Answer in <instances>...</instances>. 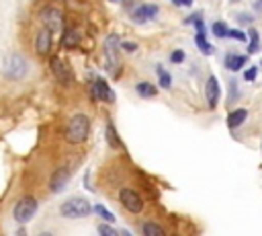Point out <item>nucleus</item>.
<instances>
[{
	"mask_svg": "<svg viewBox=\"0 0 262 236\" xmlns=\"http://www.w3.org/2000/svg\"><path fill=\"white\" fill-rule=\"evenodd\" d=\"M90 133V119L84 115V113H78L74 115L70 121H68V127H66V140L70 144H82L86 142Z\"/></svg>",
	"mask_w": 262,
	"mask_h": 236,
	"instance_id": "f257e3e1",
	"label": "nucleus"
},
{
	"mask_svg": "<svg viewBox=\"0 0 262 236\" xmlns=\"http://www.w3.org/2000/svg\"><path fill=\"white\" fill-rule=\"evenodd\" d=\"M90 211H92V205H90V201L84 199V197H70V199H66V201L61 203V207H59V213H61L63 218H70V220L86 218V215H90Z\"/></svg>",
	"mask_w": 262,
	"mask_h": 236,
	"instance_id": "f03ea898",
	"label": "nucleus"
},
{
	"mask_svg": "<svg viewBox=\"0 0 262 236\" xmlns=\"http://www.w3.org/2000/svg\"><path fill=\"white\" fill-rule=\"evenodd\" d=\"M37 207H39L37 199L31 197V195H25V197H20V199L16 201V205H14V209H12V215H14V220H16L18 224H27V222L37 213Z\"/></svg>",
	"mask_w": 262,
	"mask_h": 236,
	"instance_id": "7ed1b4c3",
	"label": "nucleus"
},
{
	"mask_svg": "<svg viewBox=\"0 0 262 236\" xmlns=\"http://www.w3.org/2000/svg\"><path fill=\"white\" fill-rule=\"evenodd\" d=\"M119 201H121L123 207H125L127 211H131V213H139V211L143 209V199H141V195H139L137 191H133V189H121Z\"/></svg>",
	"mask_w": 262,
	"mask_h": 236,
	"instance_id": "20e7f679",
	"label": "nucleus"
},
{
	"mask_svg": "<svg viewBox=\"0 0 262 236\" xmlns=\"http://www.w3.org/2000/svg\"><path fill=\"white\" fill-rule=\"evenodd\" d=\"M27 74V60L20 53H12L6 62V76L12 80H20Z\"/></svg>",
	"mask_w": 262,
	"mask_h": 236,
	"instance_id": "39448f33",
	"label": "nucleus"
},
{
	"mask_svg": "<svg viewBox=\"0 0 262 236\" xmlns=\"http://www.w3.org/2000/svg\"><path fill=\"white\" fill-rule=\"evenodd\" d=\"M41 21H43V25L49 29V31H59L61 27H63V14H61V10L59 8H55V6H47V8H43V12H41Z\"/></svg>",
	"mask_w": 262,
	"mask_h": 236,
	"instance_id": "423d86ee",
	"label": "nucleus"
},
{
	"mask_svg": "<svg viewBox=\"0 0 262 236\" xmlns=\"http://www.w3.org/2000/svg\"><path fill=\"white\" fill-rule=\"evenodd\" d=\"M104 53H106V66L108 70H115L119 66V37L113 33L104 41Z\"/></svg>",
	"mask_w": 262,
	"mask_h": 236,
	"instance_id": "0eeeda50",
	"label": "nucleus"
},
{
	"mask_svg": "<svg viewBox=\"0 0 262 236\" xmlns=\"http://www.w3.org/2000/svg\"><path fill=\"white\" fill-rule=\"evenodd\" d=\"M51 37H53V31H49L47 27H43V29L37 33V39H35V51H37V55H41V57L49 55L51 43H53Z\"/></svg>",
	"mask_w": 262,
	"mask_h": 236,
	"instance_id": "6e6552de",
	"label": "nucleus"
},
{
	"mask_svg": "<svg viewBox=\"0 0 262 236\" xmlns=\"http://www.w3.org/2000/svg\"><path fill=\"white\" fill-rule=\"evenodd\" d=\"M68 183H70V170L66 166H61V168H57L51 174V179H49V191L51 193H61Z\"/></svg>",
	"mask_w": 262,
	"mask_h": 236,
	"instance_id": "1a4fd4ad",
	"label": "nucleus"
},
{
	"mask_svg": "<svg viewBox=\"0 0 262 236\" xmlns=\"http://www.w3.org/2000/svg\"><path fill=\"white\" fill-rule=\"evenodd\" d=\"M51 70H53V76H55L61 84H70L72 72H70V66H68L61 57H53V60H51Z\"/></svg>",
	"mask_w": 262,
	"mask_h": 236,
	"instance_id": "9d476101",
	"label": "nucleus"
},
{
	"mask_svg": "<svg viewBox=\"0 0 262 236\" xmlns=\"http://www.w3.org/2000/svg\"><path fill=\"white\" fill-rule=\"evenodd\" d=\"M92 94L98 101H106V103H115V92L108 88V84L102 78H96L92 84Z\"/></svg>",
	"mask_w": 262,
	"mask_h": 236,
	"instance_id": "9b49d317",
	"label": "nucleus"
},
{
	"mask_svg": "<svg viewBox=\"0 0 262 236\" xmlns=\"http://www.w3.org/2000/svg\"><path fill=\"white\" fill-rule=\"evenodd\" d=\"M156 14H158V6H156V4H141V6H137V8L131 12V18H133L135 23H147V21H151Z\"/></svg>",
	"mask_w": 262,
	"mask_h": 236,
	"instance_id": "f8f14e48",
	"label": "nucleus"
},
{
	"mask_svg": "<svg viewBox=\"0 0 262 236\" xmlns=\"http://www.w3.org/2000/svg\"><path fill=\"white\" fill-rule=\"evenodd\" d=\"M219 92H221V88H219V80H217L215 76H209V78H207V84H205V94H207V103H209L211 109L217 107Z\"/></svg>",
	"mask_w": 262,
	"mask_h": 236,
	"instance_id": "ddd939ff",
	"label": "nucleus"
},
{
	"mask_svg": "<svg viewBox=\"0 0 262 236\" xmlns=\"http://www.w3.org/2000/svg\"><path fill=\"white\" fill-rule=\"evenodd\" d=\"M196 37H194V41H196V45L205 51V53H211L213 51V47L207 43V39H205V25H203V21L201 18H196Z\"/></svg>",
	"mask_w": 262,
	"mask_h": 236,
	"instance_id": "4468645a",
	"label": "nucleus"
},
{
	"mask_svg": "<svg viewBox=\"0 0 262 236\" xmlns=\"http://www.w3.org/2000/svg\"><path fill=\"white\" fill-rule=\"evenodd\" d=\"M246 117H248V111H246V109H233V111L227 115V127H229V129L239 127V125L246 121Z\"/></svg>",
	"mask_w": 262,
	"mask_h": 236,
	"instance_id": "2eb2a0df",
	"label": "nucleus"
},
{
	"mask_svg": "<svg viewBox=\"0 0 262 236\" xmlns=\"http://www.w3.org/2000/svg\"><path fill=\"white\" fill-rule=\"evenodd\" d=\"M246 60H248V55H237V53H231V55H227L225 66H227L231 72H237V70H242V68H244Z\"/></svg>",
	"mask_w": 262,
	"mask_h": 236,
	"instance_id": "dca6fc26",
	"label": "nucleus"
},
{
	"mask_svg": "<svg viewBox=\"0 0 262 236\" xmlns=\"http://www.w3.org/2000/svg\"><path fill=\"white\" fill-rule=\"evenodd\" d=\"M135 90H137V94L139 96H156L158 94V88L151 84V82H139L137 86H135Z\"/></svg>",
	"mask_w": 262,
	"mask_h": 236,
	"instance_id": "f3484780",
	"label": "nucleus"
},
{
	"mask_svg": "<svg viewBox=\"0 0 262 236\" xmlns=\"http://www.w3.org/2000/svg\"><path fill=\"white\" fill-rule=\"evenodd\" d=\"M141 232H143L145 236H164V228L158 226V224H154V222H145V224L141 226Z\"/></svg>",
	"mask_w": 262,
	"mask_h": 236,
	"instance_id": "a211bd4d",
	"label": "nucleus"
},
{
	"mask_svg": "<svg viewBox=\"0 0 262 236\" xmlns=\"http://www.w3.org/2000/svg\"><path fill=\"white\" fill-rule=\"evenodd\" d=\"M106 140H108V144H111L113 148H121V140H119L117 129L113 127V123H111V121L106 123Z\"/></svg>",
	"mask_w": 262,
	"mask_h": 236,
	"instance_id": "6ab92c4d",
	"label": "nucleus"
},
{
	"mask_svg": "<svg viewBox=\"0 0 262 236\" xmlns=\"http://www.w3.org/2000/svg\"><path fill=\"white\" fill-rule=\"evenodd\" d=\"M61 45H63V47H76V45H78V33L72 31V29H68V31L63 33Z\"/></svg>",
	"mask_w": 262,
	"mask_h": 236,
	"instance_id": "aec40b11",
	"label": "nucleus"
},
{
	"mask_svg": "<svg viewBox=\"0 0 262 236\" xmlns=\"http://www.w3.org/2000/svg\"><path fill=\"white\" fill-rule=\"evenodd\" d=\"M158 80H160V86H162V88H170V86H172L170 72H168V70H164L162 66H158Z\"/></svg>",
	"mask_w": 262,
	"mask_h": 236,
	"instance_id": "412c9836",
	"label": "nucleus"
},
{
	"mask_svg": "<svg viewBox=\"0 0 262 236\" xmlns=\"http://www.w3.org/2000/svg\"><path fill=\"white\" fill-rule=\"evenodd\" d=\"M92 209H94V211H96V215H98V218H102V220H104L106 224H111V222H115V215H113V213H111V211H108V209H106L104 205H100V203H96V205H94Z\"/></svg>",
	"mask_w": 262,
	"mask_h": 236,
	"instance_id": "4be33fe9",
	"label": "nucleus"
},
{
	"mask_svg": "<svg viewBox=\"0 0 262 236\" xmlns=\"http://www.w3.org/2000/svg\"><path fill=\"white\" fill-rule=\"evenodd\" d=\"M211 31H213V35L215 37H227V27H225V23L223 21H215L213 23V27H211Z\"/></svg>",
	"mask_w": 262,
	"mask_h": 236,
	"instance_id": "5701e85b",
	"label": "nucleus"
},
{
	"mask_svg": "<svg viewBox=\"0 0 262 236\" xmlns=\"http://www.w3.org/2000/svg\"><path fill=\"white\" fill-rule=\"evenodd\" d=\"M248 37H250V47H248V53H254V51L258 49V31H256V29H250Z\"/></svg>",
	"mask_w": 262,
	"mask_h": 236,
	"instance_id": "b1692460",
	"label": "nucleus"
},
{
	"mask_svg": "<svg viewBox=\"0 0 262 236\" xmlns=\"http://www.w3.org/2000/svg\"><path fill=\"white\" fill-rule=\"evenodd\" d=\"M227 37H233V39H237V41H246V33H242V31H237V29H229V31H227Z\"/></svg>",
	"mask_w": 262,
	"mask_h": 236,
	"instance_id": "393cba45",
	"label": "nucleus"
},
{
	"mask_svg": "<svg viewBox=\"0 0 262 236\" xmlns=\"http://www.w3.org/2000/svg\"><path fill=\"white\" fill-rule=\"evenodd\" d=\"M98 232H100V234H106V236H117V230L111 228V226H106V224H100V226H98Z\"/></svg>",
	"mask_w": 262,
	"mask_h": 236,
	"instance_id": "a878e982",
	"label": "nucleus"
},
{
	"mask_svg": "<svg viewBox=\"0 0 262 236\" xmlns=\"http://www.w3.org/2000/svg\"><path fill=\"white\" fill-rule=\"evenodd\" d=\"M170 60H172L174 64H178V62H184V51H182V49H176V51H172Z\"/></svg>",
	"mask_w": 262,
	"mask_h": 236,
	"instance_id": "bb28decb",
	"label": "nucleus"
},
{
	"mask_svg": "<svg viewBox=\"0 0 262 236\" xmlns=\"http://www.w3.org/2000/svg\"><path fill=\"white\" fill-rule=\"evenodd\" d=\"M256 74H258V68L252 66V68H248V70L244 72V78H246V80H256Z\"/></svg>",
	"mask_w": 262,
	"mask_h": 236,
	"instance_id": "cd10ccee",
	"label": "nucleus"
},
{
	"mask_svg": "<svg viewBox=\"0 0 262 236\" xmlns=\"http://www.w3.org/2000/svg\"><path fill=\"white\" fill-rule=\"evenodd\" d=\"M237 21L239 23H252V14H244L242 12V14H237Z\"/></svg>",
	"mask_w": 262,
	"mask_h": 236,
	"instance_id": "c85d7f7f",
	"label": "nucleus"
},
{
	"mask_svg": "<svg viewBox=\"0 0 262 236\" xmlns=\"http://www.w3.org/2000/svg\"><path fill=\"white\" fill-rule=\"evenodd\" d=\"M172 4H174V6H190L192 0H172Z\"/></svg>",
	"mask_w": 262,
	"mask_h": 236,
	"instance_id": "c756f323",
	"label": "nucleus"
},
{
	"mask_svg": "<svg viewBox=\"0 0 262 236\" xmlns=\"http://www.w3.org/2000/svg\"><path fill=\"white\" fill-rule=\"evenodd\" d=\"M123 49H125V51H135L137 45H135V43H123Z\"/></svg>",
	"mask_w": 262,
	"mask_h": 236,
	"instance_id": "7c9ffc66",
	"label": "nucleus"
},
{
	"mask_svg": "<svg viewBox=\"0 0 262 236\" xmlns=\"http://www.w3.org/2000/svg\"><path fill=\"white\" fill-rule=\"evenodd\" d=\"M254 10H256V12H262V0H256V2H254Z\"/></svg>",
	"mask_w": 262,
	"mask_h": 236,
	"instance_id": "2f4dec72",
	"label": "nucleus"
},
{
	"mask_svg": "<svg viewBox=\"0 0 262 236\" xmlns=\"http://www.w3.org/2000/svg\"><path fill=\"white\" fill-rule=\"evenodd\" d=\"M229 2H237V0H229Z\"/></svg>",
	"mask_w": 262,
	"mask_h": 236,
	"instance_id": "473e14b6",
	"label": "nucleus"
},
{
	"mask_svg": "<svg viewBox=\"0 0 262 236\" xmlns=\"http://www.w3.org/2000/svg\"><path fill=\"white\" fill-rule=\"evenodd\" d=\"M111 2H117V0H111Z\"/></svg>",
	"mask_w": 262,
	"mask_h": 236,
	"instance_id": "72a5a7b5",
	"label": "nucleus"
}]
</instances>
